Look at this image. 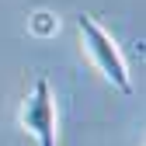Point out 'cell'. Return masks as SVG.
Wrapping results in <instances>:
<instances>
[{"mask_svg": "<svg viewBox=\"0 0 146 146\" xmlns=\"http://www.w3.org/2000/svg\"><path fill=\"white\" fill-rule=\"evenodd\" d=\"M77 28H80V38H84V52L90 56V63L98 66V73L111 84V87H118L122 94H132V80H129V66H125V59H122V49L115 45V38L108 35L94 17H87V14H80V21H77Z\"/></svg>", "mask_w": 146, "mask_h": 146, "instance_id": "cell-1", "label": "cell"}, {"mask_svg": "<svg viewBox=\"0 0 146 146\" xmlns=\"http://www.w3.org/2000/svg\"><path fill=\"white\" fill-rule=\"evenodd\" d=\"M21 129L38 139V146H56V101L45 77L35 80L31 94L21 104Z\"/></svg>", "mask_w": 146, "mask_h": 146, "instance_id": "cell-2", "label": "cell"}, {"mask_svg": "<svg viewBox=\"0 0 146 146\" xmlns=\"http://www.w3.org/2000/svg\"><path fill=\"white\" fill-rule=\"evenodd\" d=\"M28 28H31V35H56L59 31V21H56V14H49V11H35L31 17H28Z\"/></svg>", "mask_w": 146, "mask_h": 146, "instance_id": "cell-3", "label": "cell"}]
</instances>
